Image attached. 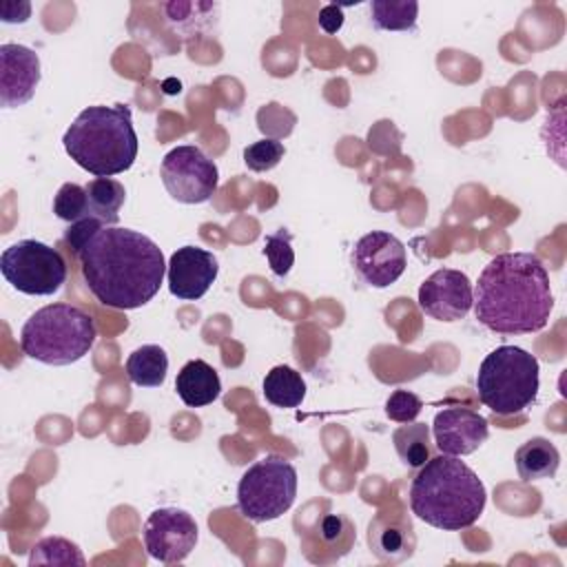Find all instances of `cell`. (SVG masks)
<instances>
[{
  "label": "cell",
  "mask_w": 567,
  "mask_h": 567,
  "mask_svg": "<svg viewBox=\"0 0 567 567\" xmlns=\"http://www.w3.org/2000/svg\"><path fill=\"white\" fill-rule=\"evenodd\" d=\"M75 255L86 288L102 306L115 310L148 303L166 272L162 248L151 237L120 226H102Z\"/></svg>",
  "instance_id": "obj_1"
},
{
  "label": "cell",
  "mask_w": 567,
  "mask_h": 567,
  "mask_svg": "<svg viewBox=\"0 0 567 567\" xmlns=\"http://www.w3.org/2000/svg\"><path fill=\"white\" fill-rule=\"evenodd\" d=\"M472 306L478 323L492 332H538L554 310L547 268L534 252L496 255L478 275Z\"/></svg>",
  "instance_id": "obj_2"
},
{
  "label": "cell",
  "mask_w": 567,
  "mask_h": 567,
  "mask_svg": "<svg viewBox=\"0 0 567 567\" xmlns=\"http://www.w3.org/2000/svg\"><path fill=\"white\" fill-rule=\"evenodd\" d=\"M485 503L487 494L478 474L450 454L427 458L410 485L412 514L445 532L474 525Z\"/></svg>",
  "instance_id": "obj_3"
},
{
  "label": "cell",
  "mask_w": 567,
  "mask_h": 567,
  "mask_svg": "<svg viewBox=\"0 0 567 567\" xmlns=\"http://www.w3.org/2000/svg\"><path fill=\"white\" fill-rule=\"evenodd\" d=\"M66 155L95 177L128 171L137 157V133L126 104H95L75 115L62 135Z\"/></svg>",
  "instance_id": "obj_4"
},
{
  "label": "cell",
  "mask_w": 567,
  "mask_h": 567,
  "mask_svg": "<svg viewBox=\"0 0 567 567\" xmlns=\"http://www.w3.org/2000/svg\"><path fill=\"white\" fill-rule=\"evenodd\" d=\"M97 337L89 312L71 303H49L35 310L20 330V348L47 365H69L89 354Z\"/></svg>",
  "instance_id": "obj_5"
},
{
  "label": "cell",
  "mask_w": 567,
  "mask_h": 567,
  "mask_svg": "<svg viewBox=\"0 0 567 567\" xmlns=\"http://www.w3.org/2000/svg\"><path fill=\"white\" fill-rule=\"evenodd\" d=\"M538 359L518 346H498L476 372L478 401L498 416H514L538 394Z\"/></svg>",
  "instance_id": "obj_6"
},
{
  "label": "cell",
  "mask_w": 567,
  "mask_h": 567,
  "mask_svg": "<svg viewBox=\"0 0 567 567\" xmlns=\"http://www.w3.org/2000/svg\"><path fill=\"white\" fill-rule=\"evenodd\" d=\"M295 496L297 470L279 454H270L252 463L237 485V507L252 523L279 518L290 509Z\"/></svg>",
  "instance_id": "obj_7"
},
{
  "label": "cell",
  "mask_w": 567,
  "mask_h": 567,
  "mask_svg": "<svg viewBox=\"0 0 567 567\" xmlns=\"http://www.w3.org/2000/svg\"><path fill=\"white\" fill-rule=\"evenodd\" d=\"M0 272L18 292L31 297L55 295L66 281L64 257L38 239H20L4 248Z\"/></svg>",
  "instance_id": "obj_8"
},
{
  "label": "cell",
  "mask_w": 567,
  "mask_h": 567,
  "mask_svg": "<svg viewBox=\"0 0 567 567\" xmlns=\"http://www.w3.org/2000/svg\"><path fill=\"white\" fill-rule=\"evenodd\" d=\"M159 175L168 195L182 204L208 202L219 182L215 162L193 144L171 148L162 159Z\"/></svg>",
  "instance_id": "obj_9"
},
{
  "label": "cell",
  "mask_w": 567,
  "mask_h": 567,
  "mask_svg": "<svg viewBox=\"0 0 567 567\" xmlns=\"http://www.w3.org/2000/svg\"><path fill=\"white\" fill-rule=\"evenodd\" d=\"M142 536L151 558L164 565H173L182 563L195 549L197 523L184 509L159 507L148 514Z\"/></svg>",
  "instance_id": "obj_10"
},
{
  "label": "cell",
  "mask_w": 567,
  "mask_h": 567,
  "mask_svg": "<svg viewBox=\"0 0 567 567\" xmlns=\"http://www.w3.org/2000/svg\"><path fill=\"white\" fill-rule=\"evenodd\" d=\"M350 259L354 272L370 288H388L408 266L405 246L399 237L385 230H372L359 237Z\"/></svg>",
  "instance_id": "obj_11"
},
{
  "label": "cell",
  "mask_w": 567,
  "mask_h": 567,
  "mask_svg": "<svg viewBox=\"0 0 567 567\" xmlns=\"http://www.w3.org/2000/svg\"><path fill=\"white\" fill-rule=\"evenodd\" d=\"M474 303L472 281L454 268L434 270L419 288V308L436 321H458Z\"/></svg>",
  "instance_id": "obj_12"
},
{
  "label": "cell",
  "mask_w": 567,
  "mask_h": 567,
  "mask_svg": "<svg viewBox=\"0 0 567 567\" xmlns=\"http://www.w3.org/2000/svg\"><path fill=\"white\" fill-rule=\"evenodd\" d=\"M217 272L219 264L210 250L199 246H182L171 255L166 266L168 290L177 299L197 301L208 292L217 279Z\"/></svg>",
  "instance_id": "obj_13"
},
{
  "label": "cell",
  "mask_w": 567,
  "mask_h": 567,
  "mask_svg": "<svg viewBox=\"0 0 567 567\" xmlns=\"http://www.w3.org/2000/svg\"><path fill=\"white\" fill-rule=\"evenodd\" d=\"M432 434L441 454L467 456L476 452L489 434L487 419L472 408H443L432 421Z\"/></svg>",
  "instance_id": "obj_14"
},
{
  "label": "cell",
  "mask_w": 567,
  "mask_h": 567,
  "mask_svg": "<svg viewBox=\"0 0 567 567\" xmlns=\"http://www.w3.org/2000/svg\"><path fill=\"white\" fill-rule=\"evenodd\" d=\"M40 82V58L24 44H0V104L16 109L27 104Z\"/></svg>",
  "instance_id": "obj_15"
},
{
  "label": "cell",
  "mask_w": 567,
  "mask_h": 567,
  "mask_svg": "<svg viewBox=\"0 0 567 567\" xmlns=\"http://www.w3.org/2000/svg\"><path fill=\"white\" fill-rule=\"evenodd\" d=\"M368 543L379 560L401 563L410 558L416 547L412 520L403 512H379L368 525Z\"/></svg>",
  "instance_id": "obj_16"
},
{
  "label": "cell",
  "mask_w": 567,
  "mask_h": 567,
  "mask_svg": "<svg viewBox=\"0 0 567 567\" xmlns=\"http://www.w3.org/2000/svg\"><path fill=\"white\" fill-rule=\"evenodd\" d=\"M175 390L188 408H204L221 394V381L210 363L204 359H193L177 372Z\"/></svg>",
  "instance_id": "obj_17"
},
{
  "label": "cell",
  "mask_w": 567,
  "mask_h": 567,
  "mask_svg": "<svg viewBox=\"0 0 567 567\" xmlns=\"http://www.w3.org/2000/svg\"><path fill=\"white\" fill-rule=\"evenodd\" d=\"M514 461H516L518 476L525 483H532V481H540V478H551L558 472L560 454L549 439L534 436L516 450Z\"/></svg>",
  "instance_id": "obj_18"
},
{
  "label": "cell",
  "mask_w": 567,
  "mask_h": 567,
  "mask_svg": "<svg viewBox=\"0 0 567 567\" xmlns=\"http://www.w3.org/2000/svg\"><path fill=\"white\" fill-rule=\"evenodd\" d=\"M86 217L100 221L102 226H117L120 221V208L126 197V188L111 177H95L86 186Z\"/></svg>",
  "instance_id": "obj_19"
},
{
  "label": "cell",
  "mask_w": 567,
  "mask_h": 567,
  "mask_svg": "<svg viewBox=\"0 0 567 567\" xmlns=\"http://www.w3.org/2000/svg\"><path fill=\"white\" fill-rule=\"evenodd\" d=\"M168 372V357L164 348L146 343L135 348L126 359V374L131 383L140 388H157L164 383Z\"/></svg>",
  "instance_id": "obj_20"
},
{
  "label": "cell",
  "mask_w": 567,
  "mask_h": 567,
  "mask_svg": "<svg viewBox=\"0 0 567 567\" xmlns=\"http://www.w3.org/2000/svg\"><path fill=\"white\" fill-rule=\"evenodd\" d=\"M261 392L275 408H297L306 396V381L295 368L275 365L266 372Z\"/></svg>",
  "instance_id": "obj_21"
},
{
  "label": "cell",
  "mask_w": 567,
  "mask_h": 567,
  "mask_svg": "<svg viewBox=\"0 0 567 567\" xmlns=\"http://www.w3.org/2000/svg\"><path fill=\"white\" fill-rule=\"evenodd\" d=\"M372 24L379 31H414L419 2L414 0H372Z\"/></svg>",
  "instance_id": "obj_22"
},
{
  "label": "cell",
  "mask_w": 567,
  "mask_h": 567,
  "mask_svg": "<svg viewBox=\"0 0 567 567\" xmlns=\"http://www.w3.org/2000/svg\"><path fill=\"white\" fill-rule=\"evenodd\" d=\"M399 458L408 467H421L430 458V427L425 423H403L392 432Z\"/></svg>",
  "instance_id": "obj_23"
},
{
  "label": "cell",
  "mask_w": 567,
  "mask_h": 567,
  "mask_svg": "<svg viewBox=\"0 0 567 567\" xmlns=\"http://www.w3.org/2000/svg\"><path fill=\"white\" fill-rule=\"evenodd\" d=\"M29 565H86L80 547L62 536H47L31 547Z\"/></svg>",
  "instance_id": "obj_24"
},
{
  "label": "cell",
  "mask_w": 567,
  "mask_h": 567,
  "mask_svg": "<svg viewBox=\"0 0 567 567\" xmlns=\"http://www.w3.org/2000/svg\"><path fill=\"white\" fill-rule=\"evenodd\" d=\"M86 188L75 184V182H66L58 188L55 197H53V213L58 219L62 221H80L86 217Z\"/></svg>",
  "instance_id": "obj_25"
},
{
  "label": "cell",
  "mask_w": 567,
  "mask_h": 567,
  "mask_svg": "<svg viewBox=\"0 0 567 567\" xmlns=\"http://www.w3.org/2000/svg\"><path fill=\"white\" fill-rule=\"evenodd\" d=\"M292 237L288 230L279 228L272 235H266L264 239V255L270 264V270L279 277H286L295 264V250H292Z\"/></svg>",
  "instance_id": "obj_26"
},
{
  "label": "cell",
  "mask_w": 567,
  "mask_h": 567,
  "mask_svg": "<svg viewBox=\"0 0 567 567\" xmlns=\"http://www.w3.org/2000/svg\"><path fill=\"white\" fill-rule=\"evenodd\" d=\"M284 153H286V148L279 140L266 137V140L252 142L244 148V164L255 173H264V171L275 168L281 162Z\"/></svg>",
  "instance_id": "obj_27"
},
{
  "label": "cell",
  "mask_w": 567,
  "mask_h": 567,
  "mask_svg": "<svg viewBox=\"0 0 567 567\" xmlns=\"http://www.w3.org/2000/svg\"><path fill=\"white\" fill-rule=\"evenodd\" d=\"M319 538L326 547H330L334 551L339 549V554H346L352 545L354 532H352V525L348 523V518H343L339 514H330L319 525Z\"/></svg>",
  "instance_id": "obj_28"
},
{
  "label": "cell",
  "mask_w": 567,
  "mask_h": 567,
  "mask_svg": "<svg viewBox=\"0 0 567 567\" xmlns=\"http://www.w3.org/2000/svg\"><path fill=\"white\" fill-rule=\"evenodd\" d=\"M423 408V401L410 390H394L385 401L388 419L396 423H412Z\"/></svg>",
  "instance_id": "obj_29"
},
{
  "label": "cell",
  "mask_w": 567,
  "mask_h": 567,
  "mask_svg": "<svg viewBox=\"0 0 567 567\" xmlns=\"http://www.w3.org/2000/svg\"><path fill=\"white\" fill-rule=\"evenodd\" d=\"M317 20L326 33H337L343 27V11L337 4H326V7H321Z\"/></svg>",
  "instance_id": "obj_30"
}]
</instances>
